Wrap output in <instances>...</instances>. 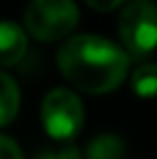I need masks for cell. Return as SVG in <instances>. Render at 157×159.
<instances>
[{
	"instance_id": "obj_8",
	"label": "cell",
	"mask_w": 157,
	"mask_h": 159,
	"mask_svg": "<svg viewBox=\"0 0 157 159\" xmlns=\"http://www.w3.org/2000/svg\"><path fill=\"white\" fill-rule=\"evenodd\" d=\"M132 88L141 97H157V62L139 65L132 74Z\"/></svg>"
},
{
	"instance_id": "obj_5",
	"label": "cell",
	"mask_w": 157,
	"mask_h": 159,
	"mask_svg": "<svg viewBox=\"0 0 157 159\" xmlns=\"http://www.w3.org/2000/svg\"><path fill=\"white\" fill-rule=\"evenodd\" d=\"M28 51V37L14 21H0V65L12 67Z\"/></svg>"
},
{
	"instance_id": "obj_7",
	"label": "cell",
	"mask_w": 157,
	"mask_h": 159,
	"mask_svg": "<svg viewBox=\"0 0 157 159\" xmlns=\"http://www.w3.org/2000/svg\"><path fill=\"white\" fill-rule=\"evenodd\" d=\"M125 143L116 134H99L85 145V159H122Z\"/></svg>"
},
{
	"instance_id": "obj_9",
	"label": "cell",
	"mask_w": 157,
	"mask_h": 159,
	"mask_svg": "<svg viewBox=\"0 0 157 159\" xmlns=\"http://www.w3.org/2000/svg\"><path fill=\"white\" fill-rule=\"evenodd\" d=\"M37 159H81V152L74 145H65L60 150H42Z\"/></svg>"
},
{
	"instance_id": "obj_10",
	"label": "cell",
	"mask_w": 157,
	"mask_h": 159,
	"mask_svg": "<svg viewBox=\"0 0 157 159\" xmlns=\"http://www.w3.org/2000/svg\"><path fill=\"white\" fill-rule=\"evenodd\" d=\"M0 159H23V152L16 145V141L2 134H0Z\"/></svg>"
},
{
	"instance_id": "obj_3",
	"label": "cell",
	"mask_w": 157,
	"mask_h": 159,
	"mask_svg": "<svg viewBox=\"0 0 157 159\" xmlns=\"http://www.w3.org/2000/svg\"><path fill=\"white\" fill-rule=\"evenodd\" d=\"M79 23V7L74 0H30L25 9V28L42 42L67 37Z\"/></svg>"
},
{
	"instance_id": "obj_4",
	"label": "cell",
	"mask_w": 157,
	"mask_h": 159,
	"mask_svg": "<svg viewBox=\"0 0 157 159\" xmlns=\"http://www.w3.org/2000/svg\"><path fill=\"white\" fill-rule=\"evenodd\" d=\"M83 104L72 90L53 88L42 102V122L51 139L67 141L76 136L83 127Z\"/></svg>"
},
{
	"instance_id": "obj_1",
	"label": "cell",
	"mask_w": 157,
	"mask_h": 159,
	"mask_svg": "<svg viewBox=\"0 0 157 159\" xmlns=\"http://www.w3.org/2000/svg\"><path fill=\"white\" fill-rule=\"evenodd\" d=\"M58 69L74 88L90 95L116 90L125 81L129 56L99 35H74L58 48Z\"/></svg>"
},
{
	"instance_id": "obj_11",
	"label": "cell",
	"mask_w": 157,
	"mask_h": 159,
	"mask_svg": "<svg viewBox=\"0 0 157 159\" xmlns=\"http://www.w3.org/2000/svg\"><path fill=\"white\" fill-rule=\"evenodd\" d=\"M85 2H88L90 7L99 9V12H109V9L118 7V5H122L125 0H85Z\"/></svg>"
},
{
	"instance_id": "obj_6",
	"label": "cell",
	"mask_w": 157,
	"mask_h": 159,
	"mask_svg": "<svg viewBox=\"0 0 157 159\" xmlns=\"http://www.w3.org/2000/svg\"><path fill=\"white\" fill-rule=\"evenodd\" d=\"M19 102H21V92L16 81L9 74L0 72V127L9 125L19 113Z\"/></svg>"
},
{
	"instance_id": "obj_2",
	"label": "cell",
	"mask_w": 157,
	"mask_h": 159,
	"mask_svg": "<svg viewBox=\"0 0 157 159\" xmlns=\"http://www.w3.org/2000/svg\"><path fill=\"white\" fill-rule=\"evenodd\" d=\"M122 48L132 58H145L157 46V5L153 0H132L118 19Z\"/></svg>"
}]
</instances>
